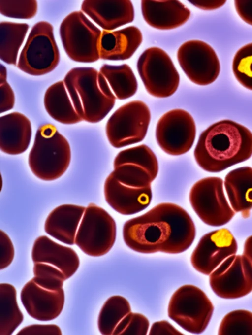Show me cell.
Masks as SVG:
<instances>
[{"label":"cell","mask_w":252,"mask_h":335,"mask_svg":"<svg viewBox=\"0 0 252 335\" xmlns=\"http://www.w3.org/2000/svg\"><path fill=\"white\" fill-rule=\"evenodd\" d=\"M33 280L41 287L50 290L63 288L66 278L58 268L44 263H35Z\"/></svg>","instance_id":"33"},{"label":"cell","mask_w":252,"mask_h":335,"mask_svg":"<svg viewBox=\"0 0 252 335\" xmlns=\"http://www.w3.org/2000/svg\"><path fill=\"white\" fill-rule=\"evenodd\" d=\"M218 334L252 335V312L245 309L229 312L221 320Z\"/></svg>","instance_id":"31"},{"label":"cell","mask_w":252,"mask_h":335,"mask_svg":"<svg viewBox=\"0 0 252 335\" xmlns=\"http://www.w3.org/2000/svg\"><path fill=\"white\" fill-rule=\"evenodd\" d=\"M104 193L107 203L124 215L144 210L150 205L152 198L151 186H140L119 179L112 173L106 179Z\"/></svg>","instance_id":"16"},{"label":"cell","mask_w":252,"mask_h":335,"mask_svg":"<svg viewBox=\"0 0 252 335\" xmlns=\"http://www.w3.org/2000/svg\"><path fill=\"white\" fill-rule=\"evenodd\" d=\"M252 155V133L230 120L216 122L200 134L194 151L204 170L220 172L248 160Z\"/></svg>","instance_id":"2"},{"label":"cell","mask_w":252,"mask_h":335,"mask_svg":"<svg viewBox=\"0 0 252 335\" xmlns=\"http://www.w3.org/2000/svg\"><path fill=\"white\" fill-rule=\"evenodd\" d=\"M7 70L4 66L2 64L0 65V84L6 81Z\"/></svg>","instance_id":"43"},{"label":"cell","mask_w":252,"mask_h":335,"mask_svg":"<svg viewBox=\"0 0 252 335\" xmlns=\"http://www.w3.org/2000/svg\"><path fill=\"white\" fill-rule=\"evenodd\" d=\"M224 185L232 209L244 218L249 217L252 209V168L245 166L231 170L225 177Z\"/></svg>","instance_id":"24"},{"label":"cell","mask_w":252,"mask_h":335,"mask_svg":"<svg viewBox=\"0 0 252 335\" xmlns=\"http://www.w3.org/2000/svg\"><path fill=\"white\" fill-rule=\"evenodd\" d=\"M29 26L27 23L1 21L0 23V58L16 65L18 53Z\"/></svg>","instance_id":"27"},{"label":"cell","mask_w":252,"mask_h":335,"mask_svg":"<svg viewBox=\"0 0 252 335\" xmlns=\"http://www.w3.org/2000/svg\"><path fill=\"white\" fill-rule=\"evenodd\" d=\"M177 59L188 78L201 86L210 84L218 77L220 63L213 48L206 42L191 40L179 48Z\"/></svg>","instance_id":"14"},{"label":"cell","mask_w":252,"mask_h":335,"mask_svg":"<svg viewBox=\"0 0 252 335\" xmlns=\"http://www.w3.org/2000/svg\"><path fill=\"white\" fill-rule=\"evenodd\" d=\"M195 235V226L189 214L171 202L158 204L126 221L123 228L126 244L144 254L182 253L192 245Z\"/></svg>","instance_id":"1"},{"label":"cell","mask_w":252,"mask_h":335,"mask_svg":"<svg viewBox=\"0 0 252 335\" xmlns=\"http://www.w3.org/2000/svg\"><path fill=\"white\" fill-rule=\"evenodd\" d=\"M137 68L145 89L154 97L167 98L178 89L179 74L169 55L161 48L145 50L138 60Z\"/></svg>","instance_id":"11"},{"label":"cell","mask_w":252,"mask_h":335,"mask_svg":"<svg viewBox=\"0 0 252 335\" xmlns=\"http://www.w3.org/2000/svg\"><path fill=\"white\" fill-rule=\"evenodd\" d=\"M150 335H183L169 322L165 320L154 322L150 330Z\"/></svg>","instance_id":"39"},{"label":"cell","mask_w":252,"mask_h":335,"mask_svg":"<svg viewBox=\"0 0 252 335\" xmlns=\"http://www.w3.org/2000/svg\"><path fill=\"white\" fill-rule=\"evenodd\" d=\"M232 70L237 81L246 88L252 90V43L244 45L236 53Z\"/></svg>","instance_id":"32"},{"label":"cell","mask_w":252,"mask_h":335,"mask_svg":"<svg viewBox=\"0 0 252 335\" xmlns=\"http://www.w3.org/2000/svg\"><path fill=\"white\" fill-rule=\"evenodd\" d=\"M99 72L106 79L116 98L123 100L133 96L138 88L136 77L127 64H104Z\"/></svg>","instance_id":"26"},{"label":"cell","mask_w":252,"mask_h":335,"mask_svg":"<svg viewBox=\"0 0 252 335\" xmlns=\"http://www.w3.org/2000/svg\"><path fill=\"white\" fill-rule=\"evenodd\" d=\"M60 53L52 25L39 21L32 28L17 64L22 71L33 76L49 73L58 66Z\"/></svg>","instance_id":"7"},{"label":"cell","mask_w":252,"mask_h":335,"mask_svg":"<svg viewBox=\"0 0 252 335\" xmlns=\"http://www.w3.org/2000/svg\"><path fill=\"white\" fill-rule=\"evenodd\" d=\"M209 284L221 298L244 297L252 291V265L243 254L231 255L210 274Z\"/></svg>","instance_id":"13"},{"label":"cell","mask_w":252,"mask_h":335,"mask_svg":"<svg viewBox=\"0 0 252 335\" xmlns=\"http://www.w3.org/2000/svg\"><path fill=\"white\" fill-rule=\"evenodd\" d=\"M195 121L190 113L182 109H174L164 114L156 129V138L166 153L179 156L192 147L196 136Z\"/></svg>","instance_id":"12"},{"label":"cell","mask_w":252,"mask_h":335,"mask_svg":"<svg viewBox=\"0 0 252 335\" xmlns=\"http://www.w3.org/2000/svg\"><path fill=\"white\" fill-rule=\"evenodd\" d=\"M149 321L143 315L129 312L119 323L114 330V335H145L149 328Z\"/></svg>","instance_id":"35"},{"label":"cell","mask_w":252,"mask_h":335,"mask_svg":"<svg viewBox=\"0 0 252 335\" xmlns=\"http://www.w3.org/2000/svg\"><path fill=\"white\" fill-rule=\"evenodd\" d=\"M81 10L100 27L111 31L133 21L134 11L128 0H86Z\"/></svg>","instance_id":"18"},{"label":"cell","mask_w":252,"mask_h":335,"mask_svg":"<svg viewBox=\"0 0 252 335\" xmlns=\"http://www.w3.org/2000/svg\"><path fill=\"white\" fill-rule=\"evenodd\" d=\"M143 18L150 26L159 30H171L185 23L190 10L178 0L141 1Z\"/></svg>","instance_id":"19"},{"label":"cell","mask_w":252,"mask_h":335,"mask_svg":"<svg viewBox=\"0 0 252 335\" xmlns=\"http://www.w3.org/2000/svg\"><path fill=\"white\" fill-rule=\"evenodd\" d=\"M243 255L252 265V235L249 236L245 242Z\"/></svg>","instance_id":"42"},{"label":"cell","mask_w":252,"mask_h":335,"mask_svg":"<svg viewBox=\"0 0 252 335\" xmlns=\"http://www.w3.org/2000/svg\"><path fill=\"white\" fill-rule=\"evenodd\" d=\"M37 10V3L35 0H0V12L7 17L31 19L36 15Z\"/></svg>","instance_id":"34"},{"label":"cell","mask_w":252,"mask_h":335,"mask_svg":"<svg viewBox=\"0 0 252 335\" xmlns=\"http://www.w3.org/2000/svg\"><path fill=\"white\" fill-rule=\"evenodd\" d=\"M237 249V241L229 230H216L200 238L191 255V264L197 271L210 275L226 258L235 255Z\"/></svg>","instance_id":"15"},{"label":"cell","mask_w":252,"mask_h":335,"mask_svg":"<svg viewBox=\"0 0 252 335\" xmlns=\"http://www.w3.org/2000/svg\"><path fill=\"white\" fill-rule=\"evenodd\" d=\"M0 269L2 270L12 263L14 256V248L8 235L2 230L0 231Z\"/></svg>","instance_id":"36"},{"label":"cell","mask_w":252,"mask_h":335,"mask_svg":"<svg viewBox=\"0 0 252 335\" xmlns=\"http://www.w3.org/2000/svg\"><path fill=\"white\" fill-rule=\"evenodd\" d=\"M18 335H61L62 331L55 324H34L26 326L17 334Z\"/></svg>","instance_id":"37"},{"label":"cell","mask_w":252,"mask_h":335,"mask_svg":"<svg viewBox=\"0 0 252 335\" xmlns=\"http://www.w3.org/2000/svg\"><path fill=\"white\" fill-rule=\"evenodd\" d=\"M21 300L28 314L34 319L48 321L56 318L64 303L63 289L50 290L38 285L33 279L21 292Z\"/></svg>","instance_id":"17"},{"label":"cell","mask_w":252,"mask_h":335,"mask_svg":"<svg viewBox=\"0 0 252 335\" xmlns=\"http://www.w3.org/2000/svg\"><path fill=\"white\" fill-rule=\"evenodd\" d=\"M151 120L148 106L141 100L121 106L110 116L106 125V134L110 144L120 148L142 141Z\"/></svg>","instance_id":"10"},{"label":"cell","mask_w":252,"mask_h":335,"mask_svg":"<svg viewBox=\"0 0 252 335\" xmlns=\"http://www.w3.org/2000/svg\"><path fill=\"white\" fill-rule=\"evenodd\" d=\"M189 200L200 220L210 226L224 225L235 214L225 196L223 180L219 177H207L195 183Z\"/></svg>","instance_id":"8"},{"label":"cell","mask_w":252,"mask_h":335,"mask_svg":"<svg viewBox=\"0 0 252 335\" xmlns=\"http://www.w3.org/2000/svg\"><path fill=\"white\" fill-rule=\"evenodd\" d=\"M45 108L55 120L63 124H74L82 121L77 113L63 80L51 85L44 97Z\"/></svg>","instance_id":"25"},{"label":"cell","mask_w":252,"mask_h":335,"mask_svg":"<svg viewBox=\"0 0 252 335\" xmlns=\"http://www.w3.org/2000/svg\"><path fill=\"white\" fill-rule=\"evenodd\" d=\"M35 263L52 265L60 269L66 279L72 276L79 266V259L72 248L62 245L45 235L38 237L34 241L32 252Z\"/></svg>","instance_id":"20"},{"label":"cell","mask_w":252,"mask_h":335,"mask_svg":"<svg viewBox=\"0 0 252 335\" xmlns=\"http://www.w3.org/2000/svg\"><path fill=\"white\" fill-rule=\"evenodd\" d=\"M116 237V224L112 217L102 207L90 203L77 232L75 244L86 254L98 257L111 250Z\"/></svg>","instance_id":"9"},{"label":"cell","mask_w":252,"mask_h":335,"mask_svg":"<svg viewBox=\"0 0 252 335\" xmlns=\"http://www.w3.org/2000/svg\"><path fill=\"white\" fill-rule=\"evenodd\" d=\"M133 163L145 168L155 179L158 172V163L152 149L145 144L123 150L114 161V168L124 163Z\"/></svg>","instance_id":"30"},{"label":"cell","mask_w":252,"mask_h":335,"mask_svg":"<svg viewBox=\"0 0 252 335\" xmlns=\"http://www.w3.org/2000/svg\"><path fill=\"white\" fill-rule=\"evenodd\" d=\"M0 112L2 113L13 108L15 103V96L7 81L0 84Z\"/></svg>","instance_id":"38"},{"label":"cell","mask_w":252,"mask_h":335,"mask_svg":"<svg viewBox=\"0 0 252 335\" xmlns=\"http://www.w3.org/2000/svg\"><path fill=\"white\" fill-rule=\"evenodd\" d=\"M71 161V149L66 139L56 127L47 123L37 129L28 163L37 178L52 181L62 176Z\"/></svg>","instance_id":"4"},{"label":"cell","mask_w":252,"mask_h":335,"mask_svg":"<svg viewBox=\"0 0 252 335\" xmlns=\"http://www.w3.org/2000/svg\"><path fill=\"white\" fill-rule=\"evenodd\" d=\"M213 311L212 302L201 289L193 285H185L171 297L168 315L186 331L199 334L206 329Z\"/></svg>","instance_id":"5"},{"label":"cell","mask_w":252,"mask_h":335,"mask_svg":"<svg viewBox=\"0 0 252 335\" xmlns=\"http://www.w3.org/2000/svg\"><path fill=\"white\" fill-rule=\"evenodd\" d=\"M196 7L206 10L219 8L225 4L226 0H188Z\"/></svg>","instance_id":"41"},{"label":"cell","mask_w":252,"mask_h":335,"mask_svg":"<svg viewBox=\"0 0 252 335\" xmlns=\"http://www.w3.org/2000/svg\"><path fill=\"white\" fill-rule=\"evenodd\" d=\"M32 129L30 120L24 114L13 112L0 118V149L9 155H18L28 148Z\"/></svg>","instance_id":"21"},{"label":"cell","mask_w":252,"mask_h":335,"mask_svg":"<svg viewBox=\"0 0 252 335\" xmlns=\"http://www.w3.org/2000/svg\"><path fill=\"white\" fill-rule=\"evenodd\" d=\"M85 209L84 206L70 204L57 207L45 221V232L62 242L73 245L77 229Z\"/></svg>","instance_id":"23"},{"label":"cell","mask_w":252,"mask_h":335,"mask_svg":"<svg viewBox=\"0 0 252 335\" xmlns=\"http://www.w3.org/2000/svg\"><path fill=\"white\" fill-rule=\"evenodd\" d=\"M142 41V33L135 26L112 32L103 30L99 44L100 59L112 61L128 59Z\"/></svg>","instance_id":"22"},{"label":"cell","mask_w":252,"mask_h":335,"mask_svg":"<svg viewBox=\"0 0 252 335\" xmlns=\"http://www.w3.org/2000/svg\"><path fill=\"white\" fill-rule=\"evenodd\" d=\"M131 307L124 297L113 296L107 299L100 311L98 328L102 335H112L121 321L129 312Z\"/></svg>","instance_id":"29"},{"label":"cell","mask_w":252,"mask_h":335,"mask_svg":"<svg viewBox=\"0 0 252 335\" xmlns=\"http://www.w3.org/2000/svg\"><path fill=\"white\" fill-rule=\"evenodd\" d=\"M236 10L240 18L252 26V0L234 1Z\"/></svg>","instance_id":"40"},{"label":"cell","mask_w":252,"mask_h":335,"mask_svg":"<svg viewBox=\"0 0 252 335\" xmlns=\"http://www.w3.org/2000/svg\"><path fill=\"white\" fill-rule=\"evenodd\" d=\"M24 319L16 300V290L11 284H0V335H11Z\"/></svg>","instance_id":"28"},{"label":"cell","mask_w":252,"mask_h":335,"mask_svg":"<svg viewBox=\"0 0 252 335\" xmlns=\"http://www.w3.org/2000/svg\"><path fill=\"white\" fill-rule=\"evenodd\" d=\"M75 110L83 121L96 123L115 105L116 97L106 79L92 67H76L63 79Z\"/></svg>","instance_id":"3"},{"label":"cell","mask_w":252,"mask_h":335,"mask_svg":"<svg viewBox=\"0 0 252 335\" xmlns=\"http://www.w3.org/2000/svg\"><path fill=\"white\" fill-rule=\"evenodd\" d=\"M101 30L81 11L69 14L62 21L60 35L63 48L73 61L92 63L100 59Z\"/></svg>","instance_id":"6"}]
</instances>
